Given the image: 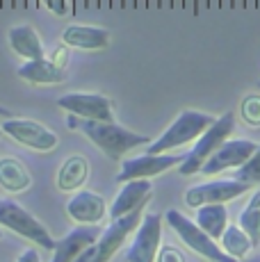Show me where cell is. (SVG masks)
Masks as SVG:
<instances>
[{"mask_svg": "<svg viewBox=\"0 0 260 262\" xmlns=\"http://www.w3.org/2000/svg\"><path fill=\"white\" fill-rule=\"evenodd\" d=\"M151 194H153V185L148 183V180H133V183H126L119 189L117 199L112 201L110 219L117 221V219H121V216L139 210L142 205H146L148 201H151Z\"/></svg>", "mask_w": 260, "mask_h": 262, "instance_id": "cell-15", "label": "cell"}, {"mask_svg": "<svg viewBox=\"0 0 260 262\" xmlns=\"http://www.w3.org/2000/svg\"><path fill=\"white\" fill-rule=\"evenodd\" d=\"M240 228L247 233L253 246L260 244V189H256L249 199L247 208L240 214Z\"/></svg>", "mask_w": 260, "mask_h": 262, "instance_id": "cell-22", "label": "cell"}, {"mask_svg": "<svg viewBox=\"0 0 260 262\" xmlns=\"http://www.w3.org/2000/svg\"><path fill=\"white\" fill-rule=\"evenodd\" d=\"M258 144L251 139H228L222 148L214 150V155L203 164L201 173L203 176H217L226 169H240L242 164H247L251 160V155L256 153Z\"/></svg>", "mask_w": 260, "mask_h": 262, "instance_id": "cell-12", "label": "cell"}, {"mask_svg": "<svg viewBox=\"0 0 260 262\" xmlns=\"http://www.w3.org/2000/svg\"><path fill=\"white\" fill-rule=\"evenodd\" d=\"M164 219H167V224L176 230V235L183 239V244H187L189 249H192L194 253H199L201 258H206L210 262H237L235 258H231L212 237H208L192 219H187V216L181 214L178 210H167Z\"/></svg>", "mask_w": 260, "mask_h": 262, "instance_id": "cell-6", "label": "cell"}, {"mask_svg": "<svg viewBox=\"0 0 260 262\" xmlns=\"http://www.w3.org/2000/svg\"><path fill=\"white\" fill-rule=\"evenodd\" d=\"M101 235H103L101 226H78L67 237L57 239L51 262H76L89 246L96 244V239Z\"/></svg>", "mask_w": 260, "mask_h": 262, "instance_id": "cell-13", "label": "cell"}, {"mask_svg": "<svg viewBox=\"0 0 260 262\" xmlns=\"http://www.w3.org/2000/svg\"><path fill=\"white\" fill-rule=\"evenodd\" d=\"M258 87H260V80H258Z\"/></svg>", "mask_w": 260, "mask_h": 262, "instance_id": "cell-34", "label": "cell"}, {"mask_svg": "<svg viewBox=\"0 0 260 262\" xmlns=\"http://www.w3.org/2000/svg\"><path fill=\"white\" fill-rule=\"evenodd\" d=\"M187 155V153H185ZM183 153H171V155H139V158H130L121 162V171L117 173V183H133V180H148L153 176L164 173L167 169L171 167H181Z\"/></svg>", "mask_w": 260, "mask_h": 262, "instance_id": "cell-10", "label": "cell"}, {"mask_svg": "<svg viewBox=\"0 0 260 262\" xmlns=\"http://www.w3.org/2000/svg\"><path fill=\"white\" fill-rule=\"evenodd\" d=\"M222 249L226 251L231 258L240 260L253 249V244L240 226H228L226 233H224V237H222Z\"/></svg>", "mask_w": 260, "mask_h": 262, "instance_id": "cell-23", "label": "cell"}, {"mask_svg": "<svg viewBox=\"0 0 260 262\" xmlns=\"http://www.w3.org/2000/svg\"><path fill=\"white\" fill-rule=\"evenodd\" d=\"M235 130V114L233 112H226L224 117H219L212 125L197 139V144L192 146L187 155H185L183 164L178 167L183 176H194V173H201L203 164L208 162L210 158L214 155V150L222 148L224 144L228 142L231 133Z\"/></svg>", "mask_w": 260, "mask_h": 262, "instance_id": "cell-3", "label": "cell"}, {"mask_svg": "<svg viewBox=\"0 0 260 262\" xmlns=\"http://www.w3.org/2000/svg\"><path fill=\"white\" fill-rule=\"evenodd\" d=\"M67 212L73 221H78L80 226H98V221L107 212V203L101 194L92 189H80L69 199Z\"/></svg>", "mask_w": 260, "mask_h": 262, "instance_id": "cell-14", "label": "cell"}, {"mask_svg": "<svg viewBox=\"0 0 260 262\" xmlns=\"http://www.w3.org/2000/svg\"><path fill=\"white\" fill-rule=\"evenodd\" d=\"M0 117L7 121V119H14V114H12V110H7V107H3V105H0Z\"/></svg>", "mask_w": 260, "mask_h": 262, "instance_id": "cell-30", "label": "cell"}, {"mask_svg": "<svg viewBox=\"0 0 260 262\" xmlns=\"http://www.w3.org/2000/svg\"><path fill=\"white\" fill-rule=\"evenodd\" d=\"M64 46L80 50H103L110 46V30L96 25H69L62 32Z\"/></svg>", "mask_w": 260, "mask_h": 262, "instance_id": "cell-16", "label": "cell"}, {"mask_svg": "<svg viewBox=\"0 0 260 262\" xmlns=\"http://www.w3.org/2000/svg\"><path fill=\"white\" fill-rule=\"evenodd\" d=\"M89 176V162L82 155H71L57 171V187L62 191H80Z\"/></svg>", "mask_w": 260, "mask_h": 262, "instance_id": "cell-19", "label": "cell"}, {"mask_svg": "<svg viewBox=\"0 0 260 262\" xmlns=\"http://www.w3.org/2000/svg\"><path fill=\"white\" fill-rule=\"evenodd\" d=\"M32 183L28 169L18 162L16 158H3L0 160V187L12 191V194H21Z\"/></svg>", "mask_w": 260, "mask_h": 262, "instance_id": "cell-21", "label": "cell"}, {"mask_svg": "<svg viewBox=\"0 0 260 262\" xmlns=\"http://www.w3.org/2000/svg\"><path fill=\"white\" fill-rule=\"evenodd\" d=\"M0 239H3V228H0Z\"/></svg>", "mask_w": 260, "mask_h": 262, "instance_id": "cell-32", "label": "cell"}, {"mask_svg": "<svg viewBox=\"0 0 260 262\" xmlns=\"http://www.w3.org/2000/svg\"><path fill=\"white\" fill-rule=\"evenodd\" d=\"M3 133L9 135L12 139H16L18 144L28 146L39 153H48V150L57 148V135L53 130H48L44 123L32 119H7L3 121Z\"/></svg>", "mask_w": 260, "mask_h": 262, "instance_id": "cell-11", "label": "cell"}, {"mask_svg": "<svg viewBox=\"0 0 260 262\" xmlns=\"http://www.w3.org/2000/svg\"><path fill=\"white\" fill-rule=\"evenodd\" d=\"M0 135H3V123H0Z\"/></svg>", "mask_w": 260, "mask_h": 262, "instance_id": "cell-33", "label": "cell"}, {"mask_svg": "<svg viewBox=\"0 0 260 262\" xmlns=\"http://www.w3.org/2000/svg\"><path fill=\"white\" fill-rule=\"evenodd\" d=\"M9 46L16 55L26 57L28 62H39V59H46V50H44L41 37L37 34V30L32 25H14L7 32Z\"/></svg>", "mask_w": 260, "mask_h": 262, "instance_id": "cell-17", "label": "cell"}, {"mask_svg": "<svg viewBox=\"0 0 260 262\" xmlns=\"http://www.w3.org/2000/svg\"><path fill=\"white\" fill-rule=\"evenodd\" d=\"M16 262H41V258H39V253L34 249H26Z\"/></svg>", "mask_w": 260, "mask_h": 262, "instance_id": "cell-29", "label": "cell"}, {"mask_svg": "<svg viewBox=\"0 0 260 262\" xmlns=\"http://www.w3.org/2000/svg\"><path fill=\"white\" fill-rule=\"evenodd\" d=\"M162 242V216L158 212L144 214L139 228L135 230V239L126 251V262H156Z\"/></svg>", "mask_w": 260, "mask_h": 262, "instance_id": "cell-8", "label": "cell"}, {"mask_svg": "<svg viewBox=\"0 0 260 262\" xmlns=\"http://www.w3.org/2000/svg\"><path fill=\"white\" fill-rule=\"evenodd\" d=\"M156 262H187V260H185V255L176 249V246H162Z\"/></svg>", "mask_w": 260, "mask_h": 262, "instance_id": "cell-26", "label": "cell"}, {"mask_svg": "<svg viewBox=\"0 0 260 262\" xmlns=\"http://www.w3.org/2000/svg\"><path fill=\"white\" fill-rule=\"evenodd\" d=\"M194 224L212 239H222L228 228V210L226 205H203L197 210Z\"/></svg>", "mask_w": 260, "mask_h": 262, "instance_id": "cell-20", "label": "cell"}, {"mask_svg": "<svg viewBox=\"0 0 260 262\" xmlns=\"http://www.w3.org/2000/svg\"><path fill=\"white\" fill-rule=\"evenodd\" d=\"M144 208H146V205H142L139 210H135V212H130L126 216H121V219L112 221V224L103 230L101 237L96 239V244L89 246L76 262H110L112 255L126 244L128 235L139 228V224H142V219H144Z\"/></svg>", "mask_w": 260, "mask_h": 262, "instance_id": "cell-4", "label": "cell"}, {"mask_svg": "<svg viewBox=\"0 0 260 262\" xmlns=\"http://www.w3.org/2000/svg\"><path fill=\"white\" fill-rule=\"evenodd\" d=\"M48 59H51L53 64H57L59 69H64V71H67V64H69V50H67V46L55 48V50H53V55H51Z\"/></svg>", "mask_w": 260, "mask_h": 262, "instance_id": "cell-27", "label": "cell"}, {"mask_svg": "<svg viewBox=\"0 0 260 262\" xmlns=\"http://www.w3.org/2000/svg\"><path fill=\"white\" fill-rule=\"evenodd\" d=\"M46 9L59 14V16H67V14L71 12V7H69V5H64V3H46Z\"/></svg>", "mask_w": 260, "mask_h": 262, "instance_id": "cell-28", "label": "cell"}, {"mask_svg": "<svg viewBox=\"0 0 260 262\" xmlns=\"http://www.w3.org/2000/svg\"><path fill=\"white\" fill-rule=\"evenodd\" d=\"M242 117L247 123L260 125V96L253 94L242 100Z\"/></svg>", "mask_w": 260, "mask_h": 262, "instance_id": "cell-25", "label": "cell"}, {"mask_svg": "<svg viewBox=\"0 0 260 262\" xmlns=\"http://www.w3.org/2000/svg\"><path fill=\"white\" fill-rule=\"evenodd\" d=\"M0 226L9 228L12 233L21 235L23 239L34 242L37 246H41L44 251H55L57 239H53V235L46 230V226L39 219H34L26 208L16 203L12 199H0Z\"/></svg>", "mask_w": 260, "mask_h": 262, "instance_id": "cell-5", "label": "cell"}, {"mask_svg": "<svg viewBox=\"0 0 260 262\" xmlns=\"http://www.w3.org/2000/svg\"><path fill=\"white\" fill-rule=\"evenodd\" d=\"M247 262H260V255H256V258H249Z\"/></svg>", "mask_w": 260, "mask_h": 262, "instance_id": "cell-31", "label": "cell"}, {"mask_svg": "<svg viewBox=\"0 0 260 262\" xmlns=\"http://www.w3.org/2000/svg\"><path fill=\"white\" fill-rule=\"evenodd\" d=\"M249 185L237 183L235 178H224V180H210V183L197 185L185 191V203L189 208H203V205H224L228 201L237 199V196L247 194Z\"/></svg>", "mask_w": 260, "mask_h": 262, "instance_id": "cell-9", "label": "cell"}, {"mask_svg": "<svg viewBox=\"0 0 260 262\" xmlns=\"http://www.w3.org/2000/svg\"><path fill=\"white\" fill-rule=\"evenodd\" d=\"M57 105L69 112V117L98 121V123H114L112 100L103 94H67L59 96Z\"/></svg>", "mask_w": 260, "mask_h": 262, "instance_id": "cell-7", "label": "cell"}, {"mask_svg": "<svg viewBox=\"0 0 260 262\" xmlns=\"http://www.w3.org/2000/svg\"><path fill=\"white\" fill-rule=\"evenodd\" d=\"M235 180L244 185H260V146L256 148V153L251 155L247 164H242L240 169H235Z\"/></svg>", "mask_w": 260, "mask_h": 262, "instance_id": "cell-24", "label": "cell"}, {"mask_svg": "<svg viewBox=\"0 0 260 262\" xmlns=\"http://www.w3.org/2000/svg\"><path fill=\"white\" fill-rule=\"evenodd\" d=\"M212 114L206 112H197V110H185L176 117L171 125L164 130L162 135L146 146V153L148 155H167V150L178 148V146H185L194 139H199L203 133L214 123Z\"/></svg>", "mask_w": 260, "mask_h": 262, "instance_id": "cell-2", "label": "cell"}, {"mask_svg": "<svg viewBox=\"0 0 260 262\" xmlns=\"http://www.w3.org/2000/svg\"><path fill=\"white\" fill-rule=\"evenodd\" d=\"M67 125L71 130L82 133L89 142H94L101 148V153H105L110 160H121L128 150L137 148V146H146L151 144L148 135H139L133 130L123 128L119 123H98V121H84V119H76L69 117Z\"/></svg>", "mask_w": 260, "mask_h": 262, "instance_id": "cell-1", "label": "cell"}, {"mask_svg": "<svg viewBox=\"0 0 260 262\" xmlns=\"http://www.w3.org/2000/svg\"><path fill=\"white\" fill-rule=\"evenodd\" d=\"M16 75L32 84H59L67 80V71L53 64L48 57L39 62H26L23 67H18Z\"/></svg>", "mask_w": 260, "mask_h": 262, "instance_id": "cell-18", "label": "cell"}]
</instances>
